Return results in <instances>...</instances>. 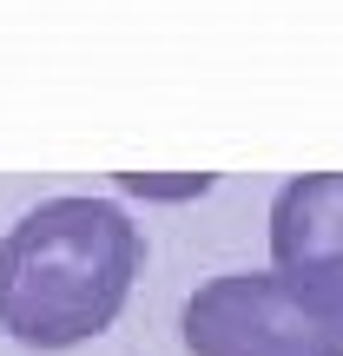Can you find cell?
<instances>
[{
  "label": "cell",
  "instance_id": "1",
  "mask_svg": "<svg viewBox=\"0 0 343 356\" xmlns=\"http://www.w3.org/2000/svg\"><path fill=\"white\" fill-rule=\"evenodd\" d=\"M145 270V231L113 198H40L0 238V330L20 350H79L106 337Z\"/></svg>",
  "mask_w": 343,
  "mask_h": 356
},
{
  "label": "cell",
  "instance_id": "2",
  "mask_svg": "<svg viewBox=\"0 0 343 356\" xmlns=\"http://www.w3.org/2000/svg\"><path fill=\"white\" fill-rule=\"evenodd\" d=\"M271 270L343 350V172H304L271 204Z\"/></svg>",
  "mask_w": 343,
  "mask_h": 356
}]
</instances>
